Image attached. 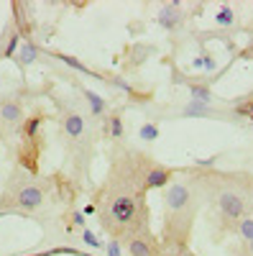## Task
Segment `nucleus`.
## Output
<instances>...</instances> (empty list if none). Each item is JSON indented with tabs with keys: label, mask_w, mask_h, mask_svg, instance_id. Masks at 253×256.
Masks as SVG:
<instances>
[{
	"label": "nucleus",
	"mask_w": 253,
	"mask_h": 256,
	"mask_svg": "<svg viewBox=\"0 0 253 256\" xmlns=\"http://www.w3.org/2000/svg\"><path fill=\"white\" fill-rule=\"evenodd\" d=\"M172 174H174L172 169L149 164V166H146V172H143V177H141V190L143 192L146 190H164L169 184V180H172Z\"/></svg>",
	"instance_id": "20e7f679"
},
{
	"label": "nucleus",
	"mask_w": 253,
	"mask_h": 256,
	"mask_svg": "<svg viewBox=\"0 0 253 256\" xmlns=\"http://www.w3.org/2000/svg\"><path fill=\"white\" fill-rule=\"evenodd\" d=\"M138 136H141L143 141H156V138H159V126H156V123H143L141 131H138Z\"/></svg>",
	"instance_id": "6ab92c4d"
},
{
	"label": "nucleus",
	"mask_w": 253,
	"mask_h": 256,
	"mask_svg": "<svg viewBox=\"0 0 253 256\" xmlns=\"http://www.w3.org/2000/svg\"><path fill=\"white\" fill-rule=\"evenodd\" d=\"M182 20H184V13L179 10V0H172V3L164 6L161 13H159V26H164L166 31H174Z\"/></svg>",
	"instance_id": "423d86ee"
},
{
	"label": "nucleus",
	"mask_w": 253,
	"mask_h": 256,
	"mask_svg": "<svg viewBox=\"0 0 253 256\" xmlns=\"http://www.w3.org/2000/svg\"><path fill=\"white\" fill-rule=\"evenodd\" d=\"M108 256H123V248H120V241L118 238H113V241H108Z\"/></svg>",
	"instance_id": "4be33fe9"
},
{
	"label": "nucleus",
	"mask_w": 253,
	"mask_h": 256,
	"mask_svg": "<svg viewBox=\"0 0 253 256\" xmlns=\"http://www.w3.org/2000/svg\"><path fill=\"white\" fill-rule=\"evenodd\" d=\"M72 223L77 228H84V212H72Z\"/></svg>",
	"instance_id": "393cba45"
},
{
	"label": "nucleus",
	"mask_w": 253,
	"mask_h": 256,
	"mask_svg": "<svg viewBox=\"0 0 253 256\" xmlns=\"http://www.w3.org/2000/svg\"><path fill=\"white\" fill-rule=\"evenodd\" d=\"M128 254L131 256H156L154 248H151V241L146 236H141V233L128 236Z\"/></svg>",
	"instance_id": "6e6552de"
},
{
	"label": "nucleus",
	"mask_w": 253,
	"mask_h": 256,
	"mask_svg": "<svg viewBox=\"0 0 253 256\" xmlns=\"http://www.w3.org/2000/svg\"><path fill=\"white\" fill-rule=\"evenodd\" d=\"M113 84H115L118 90H123V92L133 95V88H131V82H128V80H120V77H115V80H113Z\"/></svg>",
	"instance_id": "5701e85b"
},
{
	"label": "nucleus",
	"mask_w": 253,
	"mask_h": 256,
	"mask_svg": "<svg viewBox=\"0 0 253 256\" xmlns=\"http://www.w3.org/2000/svg\"><path fill=\"white\" fill-rule=\"evenodd\" d=\"M210 113H213V108H210V105H202V102H195V100H189V102L184 105V110H182L184 118H205V116H210Z\"/></svg>",
	"instance_id": "9b49d317"
},
{
	"label": "nucleus",
	"mask_w": 253,
	"mask_h": 256,
	"mask_svg": "<svg viewBox=\"0 0 253 256\" xmlns=\"http://www.w3.org/2000/svg\"><path fill=\"white\" fill-rule=\"evenodd\" d=\"M189 100H195V102H202V105H210L213 102V90L207 88V84H189Z\"/></svg>",
	"instance_id": "ddd939ff"
},
{
	"label": "nucleus",
	"mask_w": 253,
	"mask_h": 256,
	"mask_svg": "<svg viewBox=\"0 0 253 256\" xmlns=\"http://www.w3.org/2000/svg\"><path fill=\"white\" fill-rule=\"evenodd\" d=\"M41 123H44V116H31V118L26 120V126H23V134H26V138H36V134H38Z\"/></svg>",
	"instance_id": "a211bd4d"
},
{
	"label": "nucleus",
	"mask_w": 253,
	"mask_h": 256,
	"mask_svg": "<svg viewBox=\"0 0 253 256\" xmlns=\"http://www.w3.org/2000/svg\"><path fill=\"white\" fill-rule=\"evenodd\" d=\"M56 59H59V62H64L67 67H72V70L82 72V74H90V77H95V74H92V70H87V67H84V64H82L79 59H74V56H69V54H56Z\"/></svg>",
	"instance_id": "2eb2a0df"
},
{
	"label": "nucleus",
	"mask_w": 253,
	"mask_h": 256,
	"mask_svg": "<svg viewBox=\"0 0 253 256\" xmlns=\"http://www.w3.org/2000/svg\"><path fill=\"white\" fill-rule=\"evenodd\" d=\"M197 164H200V166H213V164H215V159H200Z\"/></svg>",
	"instance_id": "a878e982"
},
{
	"label": "nucleus",
	"mask_w": 253,
	"mask_h": 256,
	"mask_svg": "<svg viewBox=\"0 0 253 256\" xmlns=\"http://www.w3.org/2000/svg\"><path fill=\"white\" fill-rule=\"evenodd\" d=\"M0 118H3L5 123H18L20 118H23V110H20L18 102H3L0 105Z\"/></svg>",
	"instance_id": "9d476101"
},
{
	"label": "nucleus",
	"mask_w": 253,
	"mask_h": 256,
	"mask_svg": "<svg viewBox=\"0 0 253 256\" xmlns=\"http://www.w3.org/2000/svg\"><path fill=\"white\" fill-rule=\"evenodd\" d=\"M192 187L187 182H174L166 187V195H164V210H166V220H177L179 216H184V210L192 208Z\"/></svg>",
	"instance_id": "f03ea898"
},
{
	"label": "nucleus",
	"mask_w": 253,
	"mask_h": 256,
	"mask_svg": "<svg viewBox=\"0 0 253 256\" xmlns=\"http://www.w3.org/2000/svg\"><path fill=\"white\" fill-rule=\"evenodd\" d=\"M215 20H218V24L220 26H233L236 24V13H233V8H230V6H223L220 10H218V16H215Z\"/></svg>",
	"instance_id": "f3484780"
},
{
	"label": "nucleus",
	"mask_w": 253,
	"mask_h": 256,
	"mask_svg": "<svg viewBox=\"0 0 253 256\" xmlns=\"http://www.w3.org/2000/svg\"><path fill=\"white\" fill-rule=\"evenodd\" d=\"M202 67H205L207 72H213V70L218 67V62H215L213 56H205V59H202Z\"/></svg>",
	"instance_id": "b1692460"
},
{
	"label": "nucleus",
	"mask_w": 253,
	"mask_h": 256,
	"mask_svg": "<svg viewBox=\"0 0 253 256\" xmlns=\"http://www.w3.org/2000/svg\"><path fill=\"white\" fill-rule=\"evenodd\" d=\"M82 95H84V100L90 102V113L92 116H102L105 110H108V102L102 100V95H97L92 90H82Z\"/></svg>",
	"instance_id": "1a4fd4ad"
},
{
	"label": "nucleus",
	"mask_w": 253,
	"mask_h": 256,
	"mask_svg": "<svg viewBox=\"0 0 253 256\" xmlns=\"http://www.w3.org/2000/svg\"><path fill=\"white\" fill-rule=\"evenodd\" d=\"M236 233L243 238V241H253V216H243L238 223H236Z\"/></svg>",
	"instance_id": "4468645a"
},
{
	"label": "nucleus",
	"mask_w": 253,
	"mask_h": 256,
	"mask_svg": "<svg viewBox=\"0 0 253 256\" xmlns=\"http://www.w3.org/2000/svg\"><path fill=\"white\" fill-rule=\"evenodd\" d=\"M18 46H20V36H18V34H13V36L8 38V44H5V52H3V56H5V59L15 56V54H18Z\"/></svg>",
	"instance_id": "412c9836"
},
{
	"label": "nucleus",
	"mask_w": 253,
	"mask_h": 256,
	"mask_svg": "<svg viewBox=\"0 0 253 256\" xmlns=\"http://www.w3.org/2000/svg\"><path fill=\"white\" fill-rule=\"evenodd\" d=\"M215 202H218L220 216H223L228 223H233V226L246 216V200H243L241 192H236V190H220L218 198H215Z\"/></svg>",
	"instance_id": "7ed1b4c3"
},
{
	"label": "nucleus",
	"mask_w": 253,
	"mask_h": 256,
	"mask_svg": "<svg viewBox=\"0 0 253 256\" xmlns=\"http://www.w3.org/2000/svg\"><path fill=\"white\" fill-rule=\"evenodd\" d=\"M108 131H110V138H123L125 128H123V118H120V113H115V116L108 118Z\"/></svg>",
	"instance_id": "dca6fc26"
},
{
	"label": "nucleus",
	"mask_w": 253,
	"mask_h": 256,
	"mask_svg": "<svg viewBox=\"0 0 253 256\" xmlns=\"http://www.w3.org/2000/svg\"><path fill=\"white\" fill-rule=\"evenodd\" d=\"M141 195H146L143 190H128L123 187L108 200V228L120 233V230H131L136 226V220L143 216L146 218V205L141 208Z\"/></svg>",
	"instance_id": "f257e3e1"
},
{
	"label": "nucleus",
	"mask_w": 253,
	"mask_h": 256,
	"mask_svg": "<svg viewBox=\"0 0 253 256\" xmlns=\"http://www.w3.org/2000/svg\"><path fill=\"white\" fill-rule=\"evenodd\" d=\"M84 131H87V120H84L79 113H67L64 116V134L69 136V138H82L84 136Z\"/></svg>",
	"instance_id": "0eeeda50"
},
{
	"label": "nucleus",
	"mask_w": 253,
	"mask_h": 256,
	"mask_svg": "<svg viewBox=\"0 0 253 256\" xmlns=\"http://www.w3.org/2000/svg\"><path fill=\"white\" fill-rule=\"evenodd\" d=\"M82 244H84V246H90V248H97V251L102 248V241L95 236L92 230H87V228H82Z\"/></svg>",
	"instance_id": "aec40b11"
},
{
	"label": "nucleus",
	"mask_w": 253,
	"mask_h": 256,
	"mask_svg": "<svg viewBox=\"0 0 253 256\" xmlns=\"http://www.w3.org/2000/svg\"><path fill=\"white\" fill-rule=\"evenodd\" d=\"M248 251H251V256H253V241H251V244H248Z\"/></svg>",
	"instance_id": "bb28decb"
},
{
	"label": "nucleus",
	"mask_w": 253,
	"mask_h": 256,
	"mask_svg": "<svg viewBox=\"0 0 253 256\" xmlns=\"http://www.w3.org/2000/svg\"><path fill=\"white\" fill-rule=\"evenodd\" d=\"M41 202H44V192H41L38 187H33V184L20 187L18 195H15V205L20 210H36Z\"/></svg>",
	"instance_id": "39448f33"
},
{
	"label": "nucleus",
	"mask_w": 253,
	"mask_h": 256,
	"mask_svg": "<svg viewBox=\"0 0 253 256\" xmlns=\"http://www.w3.org/2000/svg\"><path fill=\"white\" fill-rule=\"evenodd\" d=\"M15 56H18V62L23 64V67H28V64H33V62H36L38 49L31 44V41H23V44L18 46V54H15Z\"/></svg>",
	"instance_id": "f8f14e48"
}]
</instances>
